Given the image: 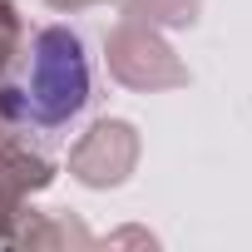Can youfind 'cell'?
I'll use <instances>...</instances> for the list:
<instances>
[{
    "mask_svg": "<svg viewBox=\"0 0 252 252\" xmlns=\"http://www.w3.org/2000/svg\"><path fill=\"white\" fill-rule=\"evenodd\" d=\"M25 99V114L40 119V124H69L84 104H89V60H84V45L74 30L64 25H50L35 35V50H30V84L20 89Z\"/></svg>",
    "mask_w": 252,
    "mask_h": 252,
    "instance_id": "cell-1",
    "label": "cell"
},
{
    "mask_svg": "<svg viewBox=\"0 0 252 252\" xmlns=\"http://www.w3.org/2000/svg\"><path fill=\"white\" fill-rule=\"evenodd\" d=\"M104 60H109V74L124 89H139V94H158V89H183L188 84V64L168 50V40L154 30V20H139V15H124L109 30Z\"/></svg>",
    "mask_w": 252,
    "mask_h": 252,
    "instance_id": "cell-2",
    "label": "cell"
},
{
    "mask_svg": "<svg viewBox=\"0 0 252 252\" xmlns=\"http://www.w3.org/2000/svg\"><path fill=\"white\" fill-rule=\"evenodd\" d=\"M139 168V129L129 119H99L69 149V173L84 188H119Z\"/></svg>",
    "mask_w": 252,
    "mask_h": 252,
    "instance_id": "cell-3",
    "label": "cell"
},
{
    "mask_svg": "<svg viewBox=\"0 0 252 252\" xmlns=\"http://www.w3.org/2000/svg\"><path fill=\"white\" fill-rule=\"evenodd\" d=\"M55 183V163L20 149V144H0V242H10L20 218H25V198L45 193Z\"/></svg>",
    "mask_w": 252,
    "mask_h": 252,
    "instance_id": "cell-4",
    "label": "cell"
},
{
    "mask_svg": "<svg viewBox=\"0 0 252 252\" xmlns=\"http://www.w3.org/2000/svg\"><path fill=\"white\" fill-rule=\"evenodd\" d=\"M124 15H139L154 25H193L198 20V0H114Z\"/></svg>",
    "mask_w": 252,
    "mask_h": 252,
    "instance_id": "cell-5",
    "label": "cell"
},
{
    "mask_svg": "<svg viewBox=\"0 0 252 252\" xmlns=\"http://www.w3.org/2000/svg\"><path fill=\"white\" fill-rule=\"evenodd\" d=\"M20 40H25L20 10L10 5V0H0V79H5V69L15 64V55H20Z\"/></svg>",
    "mask_w": 252,
    "mask_h": 252,
    "instance_id": "cell-6",
    "label": "cell"
},
{
    "mask_svg": "<svg viewBox=\"0 0 252 252\" xmlns=\"http://www.w3.org/2000/svg\"><path fill=\"white\" fill-rule=\"evenodd\" d=\"M25 114V99H20V89H5L0 84V144L10 139V124Z\"/></svg>",
    "mask_w": 252,
    "mask_h": 252,
    "instance_id": "cell-7",
    "label": "cell"
},
{
    "mask_svg": "<svg viewBox=\"0 0 252 252\" xmlns=\"http://www.w3.org/2000/svg\"><path fill=\"white\" fill-rule=\"evenodd\" d=\"M55 10H79V5H99V0H50Z\"/></svg>",
    "mask_w": 252,
    "mask_h": 252,
    "instance_id": "cell-8",
    "label": "cell"
}]
</instances>
